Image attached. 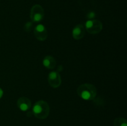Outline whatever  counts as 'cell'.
I'll return each instance as SVG.
<instances>
[{
  "mask_svg": "<svg viewBox=\"0 0 127 126\" xmlns=\"http://www.w3.org/2000/svg\"><path fill=\"white\" fill-rule=\"evenodd\" d=\"M114 126H127V121L123 117L116 118L114 121Z\"/></svg>",
  "mask_w": 127,
  "mask_h": 126,
  "instance_id": "10",
  "label": "cell"
},
{
  "mask_svg": "<svg viewBox=\"0 0 127 126\" xmlns=\"http://www.w3.org/2000/svg\"><path fill=\"white\" fill-rule=\"evenodd\" d=\"M33 28V23L32 22H28L24 26V29L26 32H30Z\"/></svg>",
  "mask_w": 127,
  "mask_h": 126,
  "instance_id": "11",
  "label": "cell"
},
{
  "mask_svg": "<svg viewBox=\"0 0 127 126\" xmlns=\"http://www.w3.org/2000/svg\"><path fill=\"white\" fill-rule=\"evenodd\" d=\"M86 29L90 34H98L102 30V23L97 19L89 20L86 22Z\"/></svg>",
  "mask_w": 127,
  "mask_h": 126,
  "instance_id": "3",
  "label": "cell"
},
{
  "mask_svg": "<svg viewBox=\"0 0 127 126\" xmlns=\"http://www.w3.org/2000/svg\"><path fill=\"white\" fill-rule=\"evenodd\" d=\"M59 68H63V66H62V65H60L59 67H58ZM63 70V69H58V71H62V70Z\"/></svg>",
  "mask_w": 127,
  "mask_h": 126,
  "instance_id": "13",
  "label": "cell"
},
{
  "mask_svg": "<svg viewBox=\"0 0 127 126\" xmlns=\"http://www.w3.org/2000/svg\"><path fill=\"white\" fill-rule=\"evenodd\" d=\"M44 9L39 4H35L31 10V19L33 22H40L44 17Z\"/></svg>",
  "mask_w": 127,
  "mask_h": 126,
  "instance_id": "4",
  "label": "cell"
},
{
  "mask_svg": "<svg viewBox=\"0 0 127 126\" xmlns=\"http://www.w3.org/2000/svg\"><path fill=\"white\" fill-rule=\"evenodd\" d=\"M34 35L35 38L38 40L43 42L45 41L47 38L48 37V33L47 30L44 25L42 24H38L35 27L34 30H33Z\"/></svg>",
  "mask_w": 127,
  "mask_h": 126,
  "instance_id": "5",
  "label": "cell"
},
{
  "mask_svg": "<svg viewBox=\"0 0 127 126\" xmlns=\"http://www.w3.org/2000/svg\"><path fill=\"white\" fill-rule=\"evenodd\" d=\"M72 35L75 40L82 39L85 35V28L84 25L81 23L76 25L72 31Z\"/></svg>",
  "mask_w": 127,
  "mask_h": 126,
  "instance_id": "7",
  "label": "cell"
},
{
  "mask_svg": "<svg viewBox=\"0 0 127 126\" xmlns=\"http://www.w3.org/2000/svg\"><path fill=\"white\" fill-rule=\"evenodd\" d=\"M48 82L52 87L56 88L60 86L62 84V79L60 75L57 72H51L48 77Z\"/></svg>",
  "mask_w": 127,
  "mask_h": 126,
  "instance_id": "6",
  "label": "cell"
},
{
  "mask_svg": "<svg viewBox=\"0 0 127 126\" xmlns=\"http://www.w3.org/2000/svg\"><path fill=\"white\" fill-rule=\"evenodd\" d=\"M77 93L83 100H94L96 97L97 89L93 84H83L78 88Z\"/></svg>",
  "mask_w": 127,
  "mask_h": 126,
  "instance_id": "1",
  "label": "cell"
},
{
  "mask_svg": "<svg viewBox=\"0 0 127 126\" xmlns=\"http://www.w3.org/2000/svg\"><path fill=\"white\" fill-rule=\"evenodd\" d=\"M43 64L48 69H53L55 67L57 62L55 58L51 56H47L43 58Z\"/></svg>",
  "mask_w": 127,
  "mask_h": 126,
  "instance_id": "9",
  "label": "cell"
},
{
  "mask_svg": "<svg viewBox=\"0 0 127 126\" xmlns=\"http://www.w3.org/2000/svg\"><path fill=\"white\" fill-rule=\"evenodd\" d=\"M2 95H3V91H2V89H1V88H0V99H1V98H2Z\"/></svg>",
  "mask_w": 127,
  "mask_h": 126,
  "instance_id": "12",
  "label": "cell"
},
{
  "mask_svg": "<svg viewBox=\"0 0 127 126\" xmlns=\"http://www.w3.org/2000/svg\"><path fill=\"white\" fill-rule=\"evenodd\" d=\"M33 115L40 119H45L50 113V106L48 103L40 100L35 103L32 109Z\"/></svg>",
  "mask_w": 127,
  "mask_h": 126,
  "instance_id": "2",
  "label": "cell"
},
{
  "mask_svg": "<svg viewBox=\"0 0 127 126\" xmlns=\"http://www.w3.org/2000/svg\"><path fill=\"white\" fill-rule=\"evenodd\" d=\"M17 105L21 111H26L31 107V101L27 98L21 97L17 100Z\"/></svg>",
  "mask_w": 127,
  "mask_h": 126,
  "instance_id": "8",
  "label": "cell"
}]
</instances>
